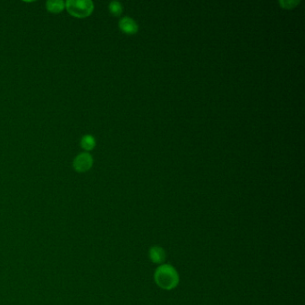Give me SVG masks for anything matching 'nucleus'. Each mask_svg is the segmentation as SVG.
<instances>
[{"instance_id": "1", "label": "nucleus", "mask_w": 305, "mask_h": 305, "mask_svg": "<svg viewBox=\"0 0 305 305\" xmlns=\"http://www.w3.org/2000/svg\"><path fill=\"white\" fill-rule=\"evenodd\" d=\"M157 285L165 290H171L179 283V276L174 267L169 264H162L154 274Z\"/></svg>"}, {"instance_id": "2", "label": "nucleus", "mask_w": 305, "mask_h": 305, "mask_svg": "<svg viewBox=\"0 0 305 305\" xmlns=\"http://www.w3.org/2000/svg\"><path fill=\"white\" fill-rule=\"evenodd\" d=\"M66 8L75 17L85 18L93 13L94 5L91 0H68Z\"/></svg>"}, {"instance_id": "3", "label": "nucleus", "mask_w": 305, "mask_h": 305, "mask_svg": "<svg viewBox=\"0 0 305 305\" xmlns=\"http://www.w3.org/2000/svg\"><path fill=\"white\" fill-rule=\"evenodd\" d=\"M93 164V156L90 153L82 152L76 156L73 162V167L76 172L84 173L92 168Z\"/></svg>"}, {"instance_id": "4", "label": "nucleus", "mask_w": 305, "mask_h": 305, "mask_svg": "<svg viewBox=\"0 0 305 305\" xmlns=\"http://www.w3.org/2000/svg\"><path fill=\"white\" fill-rule=\"evenodd\" d=\"M119 28L126 34H135L138 31L137 23L130 17H124L119 21Z\"/></svg>"}, {"instance_id": "5", "label": "nucleus", "mask_w": 305, "mask_h": 305, "mask_svg": "<svg viewBox=\"0 0 305 305\" xmlns=\"http://www.w3.org/2000/svg\"><path fill=\"white\" fill-rule=\"evenodd\" d=\"M149 258L152 260V263L156 264H161L166 259V252L162 247L160 246H152L149 249Z\"/></svg>"}, {"instance_id": "6", "label": "nucleus", "mask_w": 305, "mask_h": 305, "mask_svg": "<svg viewBox=\"0 0 305 305\" xmlns=\"http://www.w3.org/2000/svg\"><path fill=\"white\" fill-rule=\"evenodd\" d=\"M46 7L50 13L58 14L64 10L66 3L62 0H49L47 1Z\"/></svg>"}, {"instance_id": "7", "label": "nucleus", "mask_w": 305, "mask_h": 305, "mask_svg": "<svg viewBox=\"0 0 305 305\" xmlns=\"http://www.w3.org/2000/svg\"><path fill=\"white\" fill-rule=\"evenodd\" d=\"M96 146V140L93 135H86L81 139V147L85 150H92Z\"/></svg>"}, {"instance_id": "8", "label": "nucleus", "mask_w": 305, "mask_h": 305, "mask_svg": "<svg viewBox=\"0 0 305 305\" xmlns=\"http://www.w3.org/2000/svg\"><path fill=\"white\" fill-rule=\"evenodd\" d=\"M108 8H110V13L113 14V15H115V16L120 15L122 14V12H123L122 5L119 2H117V1H112L110 4Z\"/></svg>"}, {"instance_id": "9", "label": "nucleus", "mask_w": 305, "mask_h": 305, "mask_svg": "<svg viewBox=\"0 0 305 305\" xmlns=\"http://www.w3.org/2000/svg\"><path fill=\"white\" fill-rule=\"evenodd\" d=\"M279 4L281 5V7H283V8H294V7L296 6V5H298L299 1H296V0H281L279 1Z\"/></svg>"}]
</instances>
